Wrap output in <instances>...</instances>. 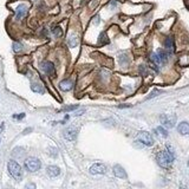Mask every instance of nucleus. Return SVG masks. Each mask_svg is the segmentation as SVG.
I'll return each instance as SVG.
<instances>
[{
  "instance_id": "f257e3e1",
  "label": "nucleus",
  "mask_w": 189,
  "mask_h": 189,
  "mask_svg": "<svg viewBox=\"0 0 189 189\" xmlns=\"http://www.w3.org/2000/svg\"><path fill=\"white\" fill-rule=\"evenodd\" d=\"M156 159H157V163H159L162 168H169V167L171 166V163L174 162V155L170 154L168 150L161 151V152L157 154Z\"/></svg>"
},
{
  "instance_id": "f03ea898",
  "label": "nucleus",
  "mask_w": 189,
  "mask_h": 189,
  "mask_svg": "<svg viewBox=\"0 0 189 189\" xmlns=\"http://www.w3.org/2000/svg\"><path fill=\"white\" fill-rule=\"evenodd\" d=\"M7 168H8V173L11 174V176H12L13 179H15L17 181H20V180H22V177H23V171H22L20 166H19L15 161L11 159V161L8 162Z\"/></svg>"
},
{
  "instance_id": "7ed1b4c3",
  "label": "nucleus",
  "mask_w": 189,
  "mask_h": 189,
  "mask_svg": "<svg viewBox=\"0 0 189 189\" xmlns=\"http://www.w3.org/2000/svg\"><path fill=\"white\" fill-rule=\"evenodd\" d=\"M40 167H41V163H40V161L36 157H29V159L25 161V168L31 171V173H34V171H37L40 169Z\"/></svg>"
},
{
  "instance_id": "20e7f679",
  "label": "nucleus",
  "mask_w": 189,
  "mask_h": 189,
  "mask_svg": "<svg viewBox=\"0 0 189 189\" xmlns=\"http://www.w3.org/2000/svg\"><path fill=\"white\" fill-rule=\"evenodd\" d=\"M161 123L166 127V128H173L176 123V116L175 115H161L159 117Z\"/></svg>"
},
{
  "instance_id": "39448f33",
  "label": "nucleus",
  "mask_w": 189,
  "mask_h": 189,
  "mask_svg": "<svg viewBox=\"0 0 189 189\" xmlns=\"http://www.w3.org/2000/svg\"><path fill=\"white\" fill-rule=\"evenodd\" d=\"M137 138H138L140 142H142L145 145H152L154 144V140H152V137H151V135L148 131H141V132H138Z\"/></svg>"
},
{
  "instance_id": "423d86ee",
  "label": "nucleus",
  "mask_w": 189,
  "mask_h": 189,
  "mask_svg": "<svg viewBox=\"0 0 189 189\" xmlns=\"http://www.w3.org/2000/svg\"><path fill=\"white\" fill-rule=\"evenodd\" d=\"M27 11H29V6L27 5H25V4H22V5H19L17 10H15V18L18 19V20H22L24 19L26 14H27Z\"/></svg>"
},
{
  "instance_id": "0eeeda50",
  "label": "nucleus",
  "mask_w": 189,
  "mask_h": 189,
  "mask_svg": "<svg viewBox=\"0 0 189 189\" xmlns=\"http://www.w3.org/2000/svg\"><path fill=\"white\" fill-rule=\"evenodd\" d=\"M106 171V167L102 163H95L92 164V167L90 168V173L92 175H102V174H105Z\"/></svg>"
},
{
  "instance_id": "6e6552de",
  "label": "nucleus",
  "mask_w": 189,
  "mask_h": 189,
  "mask_svg": "<svg viewBox=\"0 0 189 189\" xmlns=\"http://www.w3.org/2000/svg\"><path fill=\"white\" fill-rule=\"evenodd\" d=\"M63 134H64V137L68 141H73V140H76V137H77V129L71 127V128L65 129Z\"/></svg>"
},
{
  "instance_id": "1a4fd4ad",
  "label": "nucleus",
  "mask_w": 189,
  "mask_h": 189,
  "mask_svg": "<svg viewBox=\"0 0 189 189\" xmlns=\"http://www.w3.org/2000/svg\"><path fill=\"white\" fill-rule=\"evenodd\" d=\"M41 69H43V71L45 72L46 75L49 76H54V66H53V64L51 61H44V63H41Z\"/></svg>"
},
{
  "instance_id": "9d476101",
  "label": "nucleus",
  "mask_w": 189,
  "mask_h": 189,
  "mask_svg": "<svg viewBox=\"0 0 189 189\" xmlns=\"http://www.w3.org/2000/svg\"><path fill=\"white\" fill-rule=\"evenodd\" d=\"M164 47H166V50H167V53H174V51H175L174 38L167 37L166 40H164Z\"/></svg>"
},
{
  "instance_id": "9b49d317",
  "label": "nucleus",
  "mask_w": 189,
  "mask_h": 189,
  "mask_svg": "<svg viewBox=\"0 0 189 189\" xmlns=\"http://www.w3.org/2000/svg\"><path fill=\"white\" fill-rule=\"evenodd\" d=\"M113 174L118 179H127V173L123 169V167H121L120 164H116L113 167Z\"/></svg>"
},
{
  "instance_id": "f8f14e48",
  "label": "nucleus",
  "mask_w": 189,
  "mask_h": 189,
  "mask_svg": "<svg viewBox=\"0 0 189 189\" xmlns=\"http://www.w3.org/2000/svg\"><path fill=\"white\" fill-rule=\"evenodd\" d=\"M46 173L50 177H57L58 175L61 174V169L57 166H49L46 169Z\"/></svg>"
},
{
  "instance_id": "ddd939ff",
  "label": "nucleus",
  "mask_w": 189,
  "mask_h": 189,
  "mask_svg": "<svg viewBox=\"0 0 189 189\" xmlns=\"http://www.w3.org/2000/svg\"><path fill=\"white\" fill-rule=\"evenodd\" d=\"M177 131L181 135H188L189 134V123L188 122H181L177 127Z\"/></svg>"
},
{
  "instance_id": "4468645a",
  "label": "nucleus",
  "mask_w": 189,
  "mask_h": 189,
  "mask_svg": "<svg viewBox=\"0 0 189 189\" xmlns=\"http://www.w3.org/2000/svg\"><path fill=\"white\" fill-rule=\"evenodd\" d=\"M72 86H73V82L72 81H70V79H64L63 82H61L59 84V88H61L63 91H69L72 89Z\"/></svg>"
},
{
  "instance_id": "2eb2a0df",
  "label": "nucleus",
  "mask_w": 189,
  "mask_h": 189,
  "mask_svg": "<svg viewBox=\"0 0 189 189\" xmlns=\"http://www.w3.org/2000/svg\"><path fill=\"white\" fill-rule=\"evenodd\" d=\"M156 54H157V57H159L161 64H166L167 61H168V53H167L164 50H161V49H159V51L156 52Z\"/></svg>"
},
{
  "instance_id": "dca6fc26",
  "label": "nucleus",
  "mask_w": 189,
  "mask_h": 189,
  "mask_svg": "<svg viewBox=\"0 0 189 189\" xmlns=\"http://www.w3.org/2000/svg\"><path fill=\"white\" fill-rule=\"evenodd\" d=\"M78 41H79V39H78L77 34H75V33H72L68 39V43H69V46H70V47H75V46H77Z\"/></svg>"
},
{
  "instance_id": "f3484780",
  "label": "nucleus",
  "mask_w": 189,
  "mask_h": 189,
  "mask_svg": "<svg viewBox=\"0 0 189 189\" xmlns=\"http://www.w3.org/2000/svg\"><path fill=\"white\" fill-rule=\"evenodd\" d=\"M98 44L99 45H105V44H109V38L106 36V33H100V36L98 38Z\"/></svg>"
},
{
  "instance_id": "a211bd4d",
  "label": "nucleus",
  "mask_w": 189,
  "mask_h": 189,
  "mask_svg": "<svg viewBox=\"0 0 189 189\" xmlns=\"http://www.w3.org/2000/svg\"><path fill=\"white\" fill-rule=\"evenodd\" d=\"M31 89L34 91V92H38V93H44V88L40 85V84H37V83H33L31 85Z\"/></svg>"
},
{
  "instance_id": "6ab92c4d",
  "label": "nucleus",
  "mask_w": 189,
  "mask_h": 189,
  "mask_svg": "<svg viewBox=\"0 0 189 189\" xmlns=\"http://www.w3.org/2000/svg\"><path fill=\"white\" fill-rule=\"evenodd\" d=\"M155 132H156L157 135H159V136H162V137L168 136V131H167L164 128H162V127H159V128L155 129Z\"/></svg>"
},
{
  "instance_id": "aec40b11",
  "label": "nucleus",
  "mask_w": 189,
  "mask_h": 189,
  "mask_svg": "<svg viewBox=\"0 0 189 189\" xmlns=\"http://www.w3.org/2000/svg\"><path fill=\"white\" fill-rule=\"evenodd\" d=\"M150 59H151V61L155 64V65H161V61H159V57H157V54H156V53H151Z\"/></svg>"
},
{
  "instance_id": "412c9836",
  "label": "nucleus",
  "mask_w": 189,
  "mask_h": 189,
  "mask_svg": "<svg viewBox=\"0 0 189 189\" xmlns=\"http://www.w3.org/2000/svg\"><path fill=\"white\" fill-rule=\"evenodd\" d=\"M52 32H53V34H54V37H57V38L61 37V34H63V31H61V27H58V26L54 27L52 30Z\"/></svg>"
},
{
  "instance_id": "4be33fe9",
  "label": "nucleus",
  "mask_w": 189,
  "mask_h": 189,
  "mask_svg": "<svg viewBox=\"0 0 189 189\" xmlns=\"http://www.w3.org/2000/svg\"><path fill=\"white\" fill-rule=\"evenodd\" d=\"M23 50V45L20 44V43H14L13 44V51L14 52H19V51H22Z\"/></svg>"
},
{
  "instance_id": "5701e85b",
  "label": "nucleus",
  "mask_w": 189,
  "mask_h": 189,
  "mask_svg": "<svg viewBox=\"0 0 189 189\" xmlns=\"http://www.w3.org/2000/svg\"><path fill=\"white\" fill-rule=\"evenodd\" d=\"M73 109H78V105H70V106H65L63 108V111H71Z\"/></svg>"
},
{
  "instance_id": "b1692460",
  "label": "nucleus",
  "mask_w": 189,
  "mask_h": 189,
  "mask_svg": "<svg viewBox=\"0 0 189 189\" xmlns=\"http://www.w3.org/2000/svg\"><path fill=\"white\" fill-rule=\"evenodd\" d=\"M159 93H161V91H159V90H154V91H152V92H151V93H150V95L148 96V98H152V97L157 96Z\"/></svg>"
},
{
  "instance_id": "393cba45",
  "label": "nucleus",
  "mask_w": 189,
  "mask_h": 189,
  "mask_svg": "<svg viewBox=\"0 0 189 189\" xmlns=\"http://www.w3.org/2000/svg\"><path fill=\"white\" fill-rule=\"evenodd\" d=\"M25 189H37V187H36V184L34 183H27L26 186H25Z\"/></svg>"
},
{
  "instance_id": "a878e982",
  "label": "nucleus",
  "mask_w": 189,
  "mask_h": 189,
  "mask_svg": "<svg viewBox=\"0 0 189 189\" xmlns=\"http://www.w3.org/2000/svg\"><path fill=\"white\" fill-rule=\"evenodd\" d=\"M24 117H25V113H20V115H14L13 116V118H15V120H22Z\"/></svg>"
},
{
  "instance_id": "bb28decb",
  "label": "nucleus",
  "mask_w": 189,
  "mask_h": 189,
  "mask_svg": "<svg viewBox=\"0 0 189 189\" xmlns=\"http://www.w3.org/2000/svg\"><path fill=\"white\" fill-rule=\"evenodd\" d=\"M2 130H4V123H1V124H0V132H1Z\"/></svg>"
},
{
  "instance_id": "cd10ccee",
  "label": "nucleus",
  "mask_w": 189,
  "mask_h": 189,
  "mask_svg": "<svg viewBox=\"0 0 189 189\" xmlns=\"http://www.w3.org/2000/svg\"><path fill=\"white\" fill-rule=\"evenodd\" d=\"M181 189H186V187H181Z\"/></svg>"
},
{
  "instance_id": "c85d7f7f",
  "label": "nucleus",
  "mask_w": 189,
  "mask_h": 189,
  "mask_svg": "<svg viewBox=\"0 0 189 189\" xmlns=\"http://www.w3.org/2000/svg\"><path fill=\"white\" fill-rule=\"evenodd\" d=\"M188 166H189V161H188Z\"/></svg>"
},
{
  "instance_id": "c756f323",
  "label": "nucleus",
  "mask_w": 189,
  "mask_h": 189,
  "mask_svg": "<svg viewBox=\"0 0 189 189\" xmlns=\"http://www.w3.org/2000/svg\"><path fill=\"white\" fill-rule=\"evenodd\" d=\"M34 1H38V0H34Z\"/></svg>"
}]
</instances>
